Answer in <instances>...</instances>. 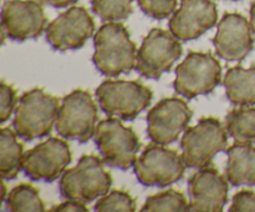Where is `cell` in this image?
<instances>
[{
	"label": "cell",
	"instance_id": "obj_18",
	"mask_svg": "<svg viewBox=\"0 0 255 212\" xmlns=\"http://www.w3.org/2000/svg\"><path fill=\"white\" fill-rule=\"evenodd\" d=\"M226 177L232 186H255V146L238 144L226 150Z\"/></svg>",
	"mask_w": 255,
	"mask_h": 212
},
{
	"label": "cell",
	"instance_id": "obj_22",
	"mask_svg": "<svg viewBox=\"0 0 255 212\" xmlns=\"http://www.w3.org/2000/svg\"><path fill=\"white\" fill-rule=\"evenodd\" d=\"M5 204L7 211L11 212L45 211V204L40 197L39 190L29 184L15 186L6 196Z\"/></svg>",
	"mask_w": 255,
	"mask_h": 212
},
{
	"label": "cell",
	"instance_id": "obj_26",
	"mask_svg": "<svg viewBox=\"0 0 255 212\" xmlns=\"http://www.w3.org/2000/svg\"><path fill=\"white\" fill-rule=\"evenodd\" d=\"M142 11L153 19L161 20L173 14L177 0H137Z\"/></svg>",
	"mask_w": 255,
	"mask_h": 212
},
{
	"label": "cell",
	"instance_id": "obj_31",
	"mask_svg": "<svg viewBox=\"0 0 255 212\" xmlns=\"http://www.w3.org/2000/svg\"><path fill=\"white\" fill-rule=\"evenodd\" d=\"M251 26L253 30V34H255V1L251 6Z\"/></svg>",
	"mask_w": 255,
	"mask_h": 212
},
{
	"label": "cell",
	"instance_id": "obj_21",
	"mask_svg": "<svg viewBox=\"0 0 255 212\" xmlns=\"http://www.w3.org/2000/svg\"><path fill=\"white\" fill-rule=\"evenodd\" d=\"M228 135L238 144H255V107H239L226 116Z\"/></svg>",
	"mask_w": 255,
	"mask_h": 212
},
{
	"label": "cell",
	"instance_id": "obj_24",
	"mask_svg": "<svg viewBox=\"0 0 255 212\" xmlns=\"http://www.w3.org/2000/svg\"><path fill=\"white\" fill-rule=\"evenodd\" d=\"M133 0H91V9L104 21H120L132 14Z\"/></svg>",
	"mask_w": 255,
	"mask_h": 212
},
{
	"label": "cell",
	"instance_id": "obj_6",
	"mask_svg": "<svg viewBox=\"0 0 255 212\" xmlns=\"http://www.w3.org/2000/svg\"><path fill=\"white\" fill-rule=\"evenodd\" d=\"M97 120L99 112L91 94L85 90H74L62 99L55 126L64 139L86 144L95 136Z\"/></svg>",
	"mask_w": 255,
	"mask_h": 212
},
{
	"label": "cell",
	"instance_id": "obj_8",
	"mask_svg": "<svg viewBox=\"0 0 255 212\" xmlns=\"http://www.w3.org/2000/svg\"><path fill=\"white\" fill-rule=\"evenodd\" d=\"M222 82V66L211 52L191 51L176 69L173 87L186 99L208 95Z\"/></svg>",
	"mask_w": 255,
	"mask_h": 212
},
{
	"label": "cell",
	"instance_id": "obj_11",
	"mask_svg": "<svg viewBox=\"0 0 255 212\" xmlns=\"http://www.w3.org/2000/svg\"><path fill=\"white\" fill-rule=\"evenodd\" d=\"M192 116L193 111L183 99H162L147 115V135L156 144H173L187 129Z\"/></svg>",
	"mask_w": 255,
	"mask_h": 212
},
{
	"label": "cell",
	"instance_id": "obj_4",
	"mask_svg": "<svg viewBox=\"0 0 255 212\" xmlns=\"http://www.w3.org/2000/svg\"><path fill=\"white\" fill-rule=\"evenodd\" d=\"M152 97V90L139 81L106 80L96 89V99L102 111L125 121L136 119L149 106Z\"/></svg>",
	"mask_w": 255,
	"mask_h": 212
},
{
	"label": "cell",
	"instance_id": "obj_2",
	"mask_svg": "<svg viewBox=\"0 0 255 212\" xmlns=\"http://www.w3.org/2000/svg\"><path fill=\"white\" fill-rule=\"evenodd\" d=\"M60 100L35 87L22 94L15 110L12 127L25 141L49 136L56 125Z\"/></svg>",
	"mask_w": 255,
	"mask_h": 212
},
{
	"label": "cell",
	"instance_id": "obj_14",
	"mask_svg": "<svg viewBox=\"0 0 255 212\" xmlns=\"http://www.w3.org/2000/svg\"><path fill=\"white\" fill-rule=\"evenodd\" d=\"M47 17L35 0H9L1 9V31L14 41L37 39L46 29Z\"/></svg>",
	"mask_w": 255,
	"mask_h": 212
},
{
	"label": "cell",
	"instance_id": "obj_13",
	"mask_svg": "<svg viewBox=\"0 0 255 212\" xmlns=\"http://www.w3.org/2000/svg\"><path fill=\"white\" fill-rule=\"evenodd\" d=\"M95 31V21L84 6H72L47 25L45 34L57 51L76 50L86 44Z\"/></svg>",
	"mask_w": 255,
	"mask_h": 212
},
{
	"label": "cell",
	"instance_id": "obj_16",
	"mask_svg": "<svg viewBox=\"0 0 255 212\" xmlns=\"http://www.w3.org/2000/svg\"><path fill=\"white\" fill-rule=\"evenodd\" d=\"M213 45L221 59L226 61H242L254 49L251 22L243 15L227 12L219 21Z\"/></svg>",
	"mask_w": 255,
	"mask_h": 212
},
{
	"label": "cell",
	"instance_id": "obj_10",
	"mask_svg": "<svg viewBox=\"0 0 255 212\" xmlns=\"http://www.w3.org/2000/svg\"><path fill=\"white\" fill-rule=\"evenodd\" d=\"M182 44L171 31L154 27L137 51L136 70L146 79L158 80L181 57Z\"/></svg>",
	"mask_w": 255,
	"mask_h": 212
},
{
	"label": "cell",
	"instance_id": "obj_19",
	"mask_svg": "<svg viewBox=\"0 0 255 212\" xmlns=\"http://www.w3.org/2000/svg\"><path fill=\"white\" fill-rule=\"evenodd\" d=\"M223 85L229 101L236 106L255 105V65L246 67L234 66L228 69Z\"/></svg>",
	"mask_w": 255,
	"mask_h": 212
},
{
	"label": "cell",
	"instance_id": "obj_7",
	"mask_svg": "<svg viewBox=\"0 0 255 212\" xmlns=\"http://www.w3.org/2000/svg\"><path fill=\"white\" fill-rule=\"evenodd\" d=\"M95 142L107 166L128 170L137 160L139 139L132 127H127L115 117L100 121L95 132Z\"/></svg>",
	"mask_w": 255,
	"mask_h": 212
},
{
	"label": "cell",
	"instance_id": "obj_25",
	"mask_svg": "<svg viewBox=\"0 0 255 212\" xmlns=\"http://www.w3.org/2000/svg\"><path fill=\"white\" fill-rule=\"evenodd\" d=\"M136 209V200L122 190H114L104 195L95 205V211L97 212H134Z\"/></svg>",
	"mask_w": 255,
	"mask_h": 212
},
{
	"label": "cell",
	"instance_id": "obj_30",
	"mask_svg": "<svg viewBox=\"0 0 255 212\" xmlns=\"http://www.w3.org/2000/svg\"><path fill=\"white\" fill-rule=\"evenodd\" d=\"M79 0H40V2L42 4H46L50 5V6H54V7H67V6H71L74 5L75 2H77Z\"/></svg>",
	"mask_w": 255,
	"mask_h": 212
},
{
	"label": "cell",
	"instance_id": "obj_3",
	"mask_svg": "<svg viewBox=\"0 0 255 212\" xmlns=\"http://www.w3.org/2000/svg\"><path fill=\"white\" fill-rule=\"evenodd\" d=\"M104 164V160L95 155H84L76 166L62 174L59 185L61 196L89 204L106 195L112 185V177Z\"/></svg>",
	"mask_w": 255,
	"mask_h": 212
},
{
	"label": "cell",
	"instance_id": "obj_12",
	"mask_svg": "<svg viewBox=\"0 0 255 212\" xmlns=\"http://www.w3.org/2000/svg\"><path fill=\"white\" fill-rule=\"evenodd\" d=\"M71 160L70 145L62 139L50 137L25 154L22 170L34 181L54 182L62 176Z\"/></svg>",
	"mask_w": 255,
	"mask_h": 212
},
{
	"label": "cell",
	"instance_id": "obj_29",
	"mask_svg": "<svg viewBox=\"0 0 255 212\" xmlns=\"http://www.w3.org/2000/svg\"><path fill=\"white\" fill-rule=\"evenodd\" d=\"M51 212H70V211H75V212H89L87 207L85 206L84 202L80 201H75V200H67V201L62 202L60 205H55L54 207L50 209Z\"/></svg>",
	"mask_w": 255,
	"mask_h": 212
},
{
	"label": "cell",
	"instance_id": "obj_27",
	"mask_svg": "<svg viewBox=\"0 0 255 212\" xmlns=\"http://www.w3.org/2000/svg\"><path fill=\"white\" fill-rule=\"evenodd\" d=\"M16 106V91L11 85L0 84V122L4 124L14 112Z\"/></svg>",
	"mask_w": 255,
	"mask_h": 212
},
{
	"label": "cell",
	"instance_id": "obj_1",
	"mask_svg": "<svg viewBox=\"0 0 255 212\" xmlns=\"http://www.w3.org/2000/svg\"><path fill=\"white\" fill-rule=\"evenodd\" d=\"M94 45L92 62L105 76L116 77L128 74L136 67V44L131 40L125 25L109 21L100 26L94 36Z\"/></svg>",
	"mask_w": 255,
	"mask_h": 212
},
{
	"label": "cell",
	"instance_id": "obj_5",
	"mask_svg": "<svg viewBox=\"0 0 255 212\" xmlns=\"http://www.w3.org/2000/svg\"><path fill=\"white\" fill-rule=\"evenodd\" d=\"M228 131L216 117H203L184 132L181 140L182 157L187 167L208 166L218 152L227 150Z\"/></svg>",
	"mask_w": 255,
	"mask_h": 212
},
{
	"label": "cell",
	"instance_id": "obj_23",
	"mask_svg": "<svg viewBox=\"0 0 255 212\" xmlns=\"http://www.w3.org/2000/svg\"><path fill=\"white\" fill-rule=\"evenodd\" d=\"M189 204L186 196L177 190L169 189L161 194L147 197L142 206L143 212H184L188 211Z\"/></svg>",
	"mask_w": 255,
	"mask_h": 212
},
{
	"label": "cell",
	"instance_id": "obj_32",
	"mask_svg": "<svg viewBox=\"0 0 255 212\" xmlns=\"http://www.w3.org/2000/svg\"><path fill=\"white\" fill-rule=\"evenodd\" d=\"M232 1H238V0H232Z\"/></svg>",
	"mask_w": 255,
	"mask_h": 212
},
{
	"label": "cell",
	"instance_id": "obj_17",
	"mask_svg": "<svg viewBox=\"0 0 255 212\" xmlns=\"http://www.w3.org/2000/svg\"><path fill=\"white\" fill-rule=\"evenodd\" d=\"M218 11L212 0H182L168 22L169 31L181 41L198 39L217 24Z\"/></svg>",
	"mask_w": 255,
	"mask_h": 212
},
{
	"label": "cell",
	"instance_id": "obj_15",
	"mask_svg": "<svg viewBox=\"0 0 255 212\" xmlns=\"http://www.w3.org/2000/svg\"><path fill=\"white\" fill-rule=\"evenodd\" d=\"M188 211L221 212L228 202V180L216 167L199 169L188 180Z\"/></svg>",
	"mask_w": 255,
	"mask_h": 212
},
{
	"label": "cell",
	"instance_id": "obj_20",
	"mask_svg": "<svg viewBox=\"0 0 255 212\" xmlns=\"http://www.w3.org/2000/svg\"><path fill=\"white\" fill-rule=\"evenodd\" d=\"M16 137V131L10 127L0 131V175L4 180L16 179L24 165V146Z\"/></svg>",
	"mask_w": 255,
	"mask_h": 212
},
{
	"label": "cell",
	"instance_id": "obj_28",
	"mask_svg": "<svg viewBox=\"0 0 255 212\" xmlns=\"http://www.w3.org/2000/svg\"><path fill=\"white\" fill-rule=\"evenodd\" d=\"M231 212H249L255 211V192L243 190L236 194L229 207Z\"/></svg>",
	"mask_w": 255,
	"mask_h": 212
},
{
	"label": "cell",
	"instance_id": "obj_9",
	"mask_svg": "<svg viewBox=\"0 0 255 212\" xmlns=\"http://www.w3.org/2000/svg\"><path fill=\"white\" fill-rule=\"evenodd\" d=\"M186 162L176 150L163 145L149 144L133 165L134 175L143 186L167 187L183 177Z\"/></svg>",
	"mask_w": 255,
	"mask_h": 212
}]
</instances>
